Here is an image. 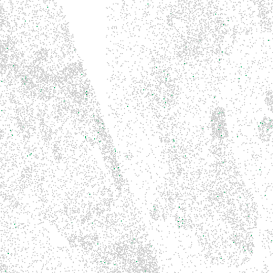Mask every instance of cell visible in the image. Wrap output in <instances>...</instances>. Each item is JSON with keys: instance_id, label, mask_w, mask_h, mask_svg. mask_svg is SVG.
<instances>
[{"instance_id": "cell-1", "label": "cell", "mask_w": 273, "mask_h": 273, "mask_svg": "<svg viewBox=\"0 0 273 273\" xmlns=\"http://www.w3.org/2000/svg\"><path fill=\"white\" fill-rule=\"evenodd\" d=\"M224 112L222 111H216L213 115V129L217 138H224L226 136L227 130Z\"/></svg>"}]
</instances>
